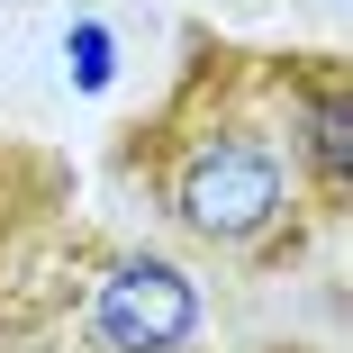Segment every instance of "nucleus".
Masks as SVG:
<instances>
[{"label":"nucleus","instance_id":"nucleus-1","mask_svg":"<svg viewBox=\"0 0 353 353\" xmlns=\"http://www.w3.org/2000/svg\"><path fill=\"white\" fill-rule=\"evenodd\" d=\"M172 208L199 236H218V245H254L281 218V163H272V145H254V136H208V145L181 163V181H172Z\"/></svg>","mask_w":353,"mask_h":353},{"label":"nucleus","instance_id":"nucleus-2","mask_svg":"<svg viewBox=\"0 0 353 353\" xmlns=\"http://www.w3.org/2000/svg\"><path fill=\"white\" fill-rule=\"evenodd\" d=\"M91 335L109 353H181L199 335V290H190V272L172 263H118L100 281V299H91Z\"/></svg>","mask_w":353,"mask_h":353},{"label":"nucleus","instance_id":"nucleus-3","mask_svg":"<svg viewBox=\"0 0 353 353\" xmlns=\"http://www.w3.org/2000/svg\"><path fill=\"white\" fill-rule=\"evenodd\" d=\"M317 163L335 181L353 172V118H344V100H317Z\"/></svg>","mask_w":353,"mask_h":353}]
</instances>
